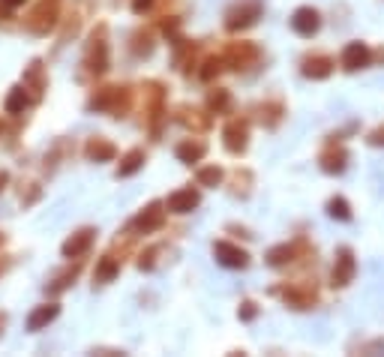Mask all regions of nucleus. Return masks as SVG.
Listing matches in <instances>:
<instances>
[{
    "instance_id": "obj_15",
    "label": "nucleus",
    "mask_w": 384,
    "mask_h": 357,
    "mask_svg": "<svg viewBox=\"0 0 384 357\" xmlns=\"http://www.w3.org/2000/svg\"><path fill=\"white\" fill-rule=\"evenodd\" d=\"M141 165H145V151H129V153L124 156V165L117 168V177H129V174H135Z\"/></svg>"
},
{
    "instance_id": "obj_26",
    "label": "nucleus",
    "mask_w": 384,
    "mask_h": 357,
    "mask_svg": "<svg viewBox=\"0 0 384 357\" xmlns=\"http://www.w3.org/2000/svg\"><path fill=\"white\" fill-rule=\"evenodd\" d=\"M3 3H6V6H22L24 0H3Z\"/></svg>"
},
{
    "instance_id": "obj_4",
    "label": "nucleus",
    "mask_w": 384,
    "mask_h": 357,
    "mask_svg": "<svg viewBox=\"0 0 384 357\" xmlns=\"http://www.w3.org/2000/svg\"><path fill=\"white\" fill-rule=\"evenodd\" d=\"M351 276H355V255H351L348 246H342L337 267H333V285H348Z\"/></svg>"
},
{
    "instance_id": "obj_6",
    "label": "nucleus",
    "mask_w": 384,
    "mask_h": 357,
    "mask_svg": "<svg viewBox=\"0 0 384 357\" xmlns=\"http://www.w3.org/2000/svg\"><path fill=\"white\" fill-rule=\"evenodd\" d=\"M222 138H226V147H228L231 153L246 151V123L231 121V123L226 126V132H222Z\"/></svg>"
},
{
    "instance_id": "obj_20",
    "label": "nucleus",
    "mask_w": 384,
    "mask_h": 357,
    "mask_svg": "<svg viewBox=\"0 0 384 357\" xmlns=\"http://www.w3.org/2000/svg\"><path fill=\"white\" fill-rule=\"evenodd\" d=\"M327 213L333 216V220H351V207L346 198H330L327 202Z\"/></svg>"
},
{
    "instance_id": "obj_1",
    "label": "nucleus",
    "mask_w": 384,
    "mask_h": 357,
    "mask_svg": "<svg viewBox=\"0 0 384 357\" xmlns=\"http://www.w3.org/2000/svg\"><path fill=\"white\" fill-rule=\"evenodd\" d=\"M258 15H261V3H258V0H246V3L235 6V9L228 13L226 27H228V31H244V27H249V24L258 22Z\"/></svg>"
},
{
    "instance_id": "obj_25",
    "label": "nucleus",
    "mask_w": 384,
    "mask_h": 357,
    "mask_svg": "<svg viewBox=\"0 0 384 357\" xmlns=\"http://www.w3.org/2000/svg\"><path fill=\"white\" fill-rule=\"evenodd\" d=\"M150 3H154V0H135V3H133V9H135L138 15H141V13H145V9H150Z\"/></svg>"
},
{
    "instance_id": "obj_21",
    "label": "nucleus",
    "mask_w": 384,
    "mask_h": 357,
    "mask_svg": "<svg viewBox=\"0 0 384 357\" xmlns=\"http://www.w3.org/2000/svg\"><path fill=\"white\" fill-rule=\"evenodd\" d=\"M198 183L201 186H219L222 183V168H216V165L201 168V172H198Z\"/></svg>"
},
{
    "instance_id": "obj_13",
    "label": "nucleus",
    "mask_w": 384,
    "mask_h": 357,
    "mask_svg": "<svg viewBox=\"0 0 384 357\" xmlns=\"http://www.w3.org/2000/svg\"><path fill=\"white\" fill-rule=\"evenodd\" d=\"M205 153H207V147L201 144V142H184V144H177V160L186 162V165L198 162Z\"/></svg>"
},
{
    "instance_id": "obj_2",
    "label": "nucleus",
    "mask_w": 384,
    "mask_h": 357,
    "mask_svg": "<svg viewBox=\"0 0 384 357\" xmlns=\"http://www.w3.org/2000/svg\"><path fill=\"white\" fill-rule=\"evenodd\" d=\"M291 27H295V33H300V36H312V33H318V27H321V15L312 6H300V9H295V15H291Z\"/></svg>"
},
{
    "instance_id": "obj_27",
    "label": "nucleus",
    "mask_w": 384,
    "mask_h": 357,
    "mask_svg": "<svg viewBox=\"0 0 384 357\" xmlns=\"http://www.w3.org/2000/svg\"><path fill=\"white\" fill-rule=\"evenodd\" d=\"M6 181H9V177H6L3 172H0V190H3V186H6Z\"/></svg>"
},
{
    "instance_id": "obj_5",
    "label": "nucleus",
    "mask_w": 384,
    "mask_h": 357,
    "mask_svg": "<svg viewBox=\"0 0 384 357\" xmlns=\"http://www.w3.org/2000/svg\"><path fill=\"white\" fill-rule=\"evenodd\" d=\"M369 63V48L363 43H351L346 45V52H342V66L348 69V73H355V69H363Z\"/></svg>"
},
{
    "instance_id": "obj_16",
    "label": "nucleus",
    "mask_w": 384,
    "mask_h": 357,
    "mask_svg": "<svg viewBox=\"0 0 384 357\" xmlns=\"http://www.w3.org/2000/svg\"><path fill=\"white\" fill-rule=\"evenodd\" d=\"M246 57H249V61H256V57H258V48H256V45H231V48H228V61L235 63L237 69L244 66Z\"/></svg>"
},
{
    "instance_id": "obj_12",
    "label": "nucleus",
    "mask_w": 384,
    "mask_h": 357,
    "mask_svg": "<svg viewBox=\"0 0 384 357\" xmlns=\"http://www.w3.org/2000/svg\"><path fill=\"white\" fill-rule=\"evenodd\" d=\"M57 312H60V306H54V303L39 306V310L27 319V327H30V331H43V327H45L48 321H54V319H57Z\"/></svg>"
},
{
    "instance_id": "obj_3",
    "label": "nucleus",
    "mask_w": 384,
    "mask_h": 357,
    "mask_svg": "<svg viewBox=\"0 0 384 357\" xmlns=\"http://www.w3.org/2000/svg\"><path fill=\"white\" fill-rule=\"evenodd\" d=\"M214 252H216V261L226 264V267H246V264H249V255L240 250V246H235V243L219 241V243L214 246Z\"/></svg>"
},
{
    "instance_id": "obj_24",
    "label": "nucleus",
    "mask_w": 384,
    "mask_h": 357,
    "mask_svg": "<svg viewBox=\"0 0 384 357\" xmlns=\"http://www.w3.org/2000/svg\"><path fill=\"white\" fill-rule=\"evenodd\" d=\"M369 144H376V147H381V144H384V126H378V130L369 135Z\"/></svg>"
},
{
    "instance_id": "obj_7",
    "label": "nucleus",
    "mask_w": 384,
    "mask_h": 357,
    "mask_svg": "<svg viewBox=\"0 0 384 357\" xmlns=\"http://www.w3.org/2000/svg\"><path fill=\"white\" fill-rule=\"evenodd\" d=\"M94 234H96L94 228H82L78 234H73V237H69V241L64 243V255H66V259H75V255H82L87 246L94 243Z\"/></svg>"
},
{
    "instance_id": "obj_10",
    "label": "nucleus",
    "mask_w": 384,
    "mask_h": 357,
    "mask_svg": "<svg viewBox=\"0 0 384 357\" xmlns=\"http://www.w3.org/2000/svg\"><path fill=\"white\" fill-rule=\"evenodd\" d=\"M87 160H94V162L115 160V144L105 142V138H90L87 142Z\"/></svg>"
},
{
    "instance_id": "obj_14",
    "label": "nucleus",
    "mask_w": 384,
    "mask_h": 357,
    "mask_svg": "<svg viewBox=\"0 0 384 357\" xmlns=\"http://www.w3.org/2000/svg\"><path fill=\"white\" fill-rule=\"evenodd\" d=\"M346 160H348V153L342 151V147H337V151H327L325 156H321V168H325L327 174L342 172V168H346Z\"/></svg>"
},
{
    "instance_id": "obj_11",
    "label": "nucleus",
    "mask_w": 384,
    "mask_h": 357,
    "mask_svg": "<svg viewBox=\"0 0 384 357\" xmlns=\"http://www.w3.org/2000/svg\"><path fill=\"white\" fill-rule=\"evenodd\" d=\"M163 220H165V213H163V207L159 204H150L145 213L135 220V228H141V231H154V228H159L163 225Z\"/></svg>"
},
{
    "instance_id": "obj_8",
    "label": "nucleus",
    "mask_w": 384,
    "mask_h": 357,
    "mask_svg": "<svg viewBox=\"0 0 384 357\" xmlns=\"http://www.w3.org/2000/svg\"><path fill=\"white\" fill-rule=\"evenodd\" d=\"M195 207H198V192H192V190H180L175 195H168L171 213H189V211H195Z\"/></svg>"
},
{
    "instance_id": "obj_22",
    "label": "nucleus",
    "mask_w": 384,
    "mask_h": 357,
    "mask_svg": "<svg viewBox=\"0 0 384 357\" xmlns=\"http://www.w3.org/2000/svg\"><path fill=\"white\" fill-rule=\"evenodd\" d=\"M228 93L226 91H216V93H210V108H214V112H222V108H228Z\"/></svg>"
},
{
    "instance_id": "obj_29",
    "label": "nucleus",
    "mask_w": 384,
    "mask_h": 357,
    "mask_svg": "<svg viewBox=\"0 0 384 357\" xmlns=\"http://www.w3.org/2000/svg\"><path fill=\"white\" fill-rule=\"evenodd\" d=\"M0 243H3V234H0Z\"/></svg>"
},
{
    "instance_id": "obj_18",
    "label": "nucleus",
    "mask_w": 384,
    "mask_h": 357,
    "mask_svg": "<svg viewBox=\"0 0 384 357\" xmlns=\"http://www.w3.org/2000/svg\"><path fill=\"white\" fill-rule=\"evenodd\" d=\"M24 105H27V93H24V87H13L6 96V112L9 114H18V112H24Z\"/></svg>"
},
{
    "instance_id": "obj_28",
    "label": "nucleus",
    "mask_w": 384,
    "mask_h": 357,
    "mask_svg": "<svg viewBox=\"0 0 384 357\" xmlns=\"http://www.w3.org/2000/svg\"><path fill=\"white\" fill-rule=\"evenodd\" d=\"M3 324H6V315H3V312H0V331H3Z\"/></svg>"
},
{
    "instance_id": "obj_9",
    "label": "nucleus",
    "mask_w": 384,
    "mask_h": 357,
    "mask_svg": "<svg viewBox=\"0 0 384 357\" xmlns=\"http://www.w3.org/2000/svg\"><path fill=\"white\" fill-rule=\"evenodd\" d=\"M333 73V61L330 57H307L303 61V75H309V78H327Z\"/></svg>"
},
{
    "instance_id": "obj_19",
    "label": "nucleus",
    "mask_w": 384,
    "mask_h": 357,
    "mask_svg": "<svg viewBox=\"0 0 384 357\" xmlns=\"http://www.w3.org/2000/svg\"><path fill=\"white\" fill-rule=\"evenodd\" d=\"M291 259H295V250H291L288 243H282V246H276V250H270V252H267V264H274V267L288 264Z\"/></svg>"
},
{
    "instance_id": "obj_23",
    "label": "nucleus",
    "mask_w": 384,
    "mask_h": 357,
    "mask_svg": "<svg viewBox=\"0 0 384 357\" xmlns=\"http://www.w3.org/2000/svg\"><path fill=\"white\" fill-rule=\"evenodd\" d=\"M240 319H246V321H252V319H256V303H244V306H240Z\"/></svg>"
},
{
    "instance_id": "obj_17",
    "label": "nucleus",
    "mask_w": 384,
    "mask_h": 357,
    "mask_svg": "<svg viewBox=\"0 0 384 357\" xmlns=\"http://www.w3.org/2000/svg\"><path fill=\"white\" fill-rule=\"evenodd\" d=\"M117 261L111 259V255H105V259H99V264H96V282H111L117 276Z\"/></svg>"
}]
</instances>
